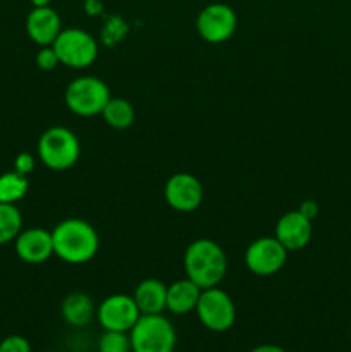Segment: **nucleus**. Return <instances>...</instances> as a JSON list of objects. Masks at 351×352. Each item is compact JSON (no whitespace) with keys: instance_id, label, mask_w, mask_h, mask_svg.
Here are the masks:
<instances>
[{"instance_id":"9","label":"nucleus","mask_w":351,"mask_h":352,"mask_svg":"<svg viewBox=\"0 0 351 352\" xmlns=\"http://www.w3.org/2000/svg\"><path fill=\"white\" fill-rule=\"evenodd\" d=\"M289 251L274 236H264L250 243L244 251V265L258 277L279 274L288 263Z\"/></svg>"},{"instance_id":"31","label":"nucleus","mask_w":351,"mask_h":352,"mask_svg":"<svg viewBox=\"0 0 351 352\" xmlns=\"http://www.w3.org/2000/svg\"><path fill=\"white\" fill-rule=\"evenodd\" d=\"M350 337H351V333H350Z\"/></svg>"},{"instance_id":"8","label":"nucleus","mask_w":351,"mask_h":352,"mask_svg":"<svg viewBox=\"0 0 351 352\" xmlns=\"http://www.w3.org/2000/svg\"><path fill=\"white\" fill-rule=\"evenodd\" d=\"M236 28L237 16L233 7L227 3H209L196 16V33L206 43H226L234 36Z\"/></svg>"},{"instance_id":"22","label":"nucleus","mask_w":351,"mask_h":352,"mask_svg":"<svg viewBox=\"0 0 351 352\" xmlns=\"http://www.w3.org/2000/svg\"><path fill=\"white\" fill-rule=\"evenodd\" d=\"M98 352H131L129 332L103 330L98 339Z\"/></svg>"},{"instance_id":"11","label":"nucleus","mask_w":351,"mask_h":352,"mask_svg":"<svg viewBox=\"0 0 351 352\" xmlns=\"http://www.w3.org/2000/svg\"><path fill=\"white\" fill-rule=\"evenodd\" d=\"M141 313L134 302L133 296L112 294L107 296L96 306V320L103 330L129 332L134 323L140 320Z\"/></svg>"},{"instance_id":"15","label":"nucleus","mask_w":351,"mask_h":352,"mask_svg":"<svg viewBox=\"0 0 351 352\" xmlns=\"http://www.w3.org/2000/svg\"><path fill=\"white\" fill-rule=\"evenodd\" d=\"M133 299L141 315H160L167 306V284L158 278H145L134 289Z\"/></svg>"},{"instance_id":"26","label":"nucleus","mask_w":351,"mask_h":352,"mask_svg":"<svg viewBox=\"0 0 351 352\" xmlns=\"http://www.w3.org/2000/svg\"><path fill=\"white\" fill-rule=\"evenodd\" d=\"M298 210L310 220H315V217L319 215V205H317V201H313V199H305V201L299 205Z\"/></svg>"},{"instance_id":"28","label":"nucleus","mask_w":351,"mask_h":352,"mask_svg":"<svg viewBox=\"0 0 351 352\" xmlns=\"http://www.w3.org/2000/svg\"><path fill=\"white\" fill-rule=\"evenodd\" d=\"M250 352H288V351L281 346H275V344H262V346L253 347Z\"/></svg>"},{"instance_id":"24","label":"nucleus","mask_w":351,"mask_h":352,"mask_svg":"<svg viewBox=\"0 0 351 352\" xmlns=\"http://www.w3.org/2000/svg\"><path fill=\"white\" fill-rule=\"evenodd\" d=\"M0 352H31V344L23 336H9L0 340Z\"/></svg>"},{"instance_id":"18","label":"nucleus","mask_w":351,"mask_h":352,"mask_svg":"<svg viewBox=\"0 0 351 352\" xmlns=\"http://www.w3.org/2000/svg\"><path fill=\"white\" fill-rule=\"evenodd\" d=\"M100 116L105 120L107 126H110L112 129L123 131L133 126L136 112H134V107L129 100L110 96V100L107 102V105L103 107Z\"/></svg>"},{"instance_id":"1","label":"nucleus","mask_w":351,"mask_h":352,"mask_svg":"<svg viewBox=\"0 0 351 352\" xmlns=\"http://www.w3.org/2000/svg\"><path fill=\"white\" fill-rule=\"evenodd\" d=\"M54 256L67 265L89 263L100 250L95 227L78 217H69L52 229Z\"/></svg>"},{"instance_id":"20","label":"nucleus","mask_w":351,"mask_h":352,"mask_svg":"<svg viewBox=\"0 0 351 352\" xmlns=\"http://www.w3.org/2000/svg\"><path fill=\"white\" fill-rule=\"evenodd\" d=\"M23 230V215L16 205L0 203V246L12 243Z\"/></svg>"},{"instance_id":"16","label":"nucleus","mask_w":351,"mask_h":352,"mask_svg":"<svg viewBox=\"0 0 351 352\" xmlns=\"http://www.w3.org/2000/svg\"><path fill=\"white\" fill-rule=\"evenodd\" d=\"M61 315L67 325L81 329L96 318V306L86 292H71L64 298L61 305Z\"/></svg>"},{"instance_id":"7","label":"nucleus","mask_w":351,"mask_h":352,"mask_svg":"<svg viewBox=\"0 0 351 352\" xmlns=\"http://www.w3.org/2000/svg\"><path fill=\"white\" fill-rule=\"evenodd\" d=\"M195 313L200 323L210 332L224 333L233 329L236 323V305L233 298L219 285L202 289Z\"/></svg>"},{"instance_id":"4","label":"nucleus","mask_w":351,"mask_h":352,"mask_svg":"<svg viewBox=\"0 0 351 352\" xmlns=\"http://www.w3.org/2000/svg\"><path fill=\"white\" fill-rule=\"evenodd\" d=\"M131 352H172L178 342L174 325L164 315H141L129 330Z\"/></svg>"},{"instance_id":"10","label":"nucleus","mask_w":351,"mask_h":352,"mask_svg":"<svg viewBox=\"0 0 351 352\" xmlns=\"http://www.w3.org/2000/svg\"><path fill=\"white\" fill-rule=\"evenodd\" d=\"M164 198L176 212L191 213L202 206L205 189L196 175L189 172H176L165 182Z\"/></svg>"},{"instance_id":"25","label":"nucleus","mask_w":351,"mask_h":352,"mask_svg":"<svg viewBox=\"0 0 351 352\" xmlns=\"http://www.w3.org/2000/svg\"><path fill=\"white\" fill-rule=\"evenodd\" d=\"M34 165H36V160H34L33 155L28 153V151H21V153L14 158L12 170H16L17 174L26 175L28 177V175L34 170Z\"/></svg>"},{"instance_id":"2","label":"nucleus","mask_w":351,"mask_h":352,"mask_svg":"<svg viewBox=\"0 0 351 352\" xmlns=\"http://www.w3.org/2000/svg\"><path fill=\"white\" fill-rule=\"evenodd\" d=\"M182 268L186 277L200 289L217 287L227 274L226 251L213 239L200 237L186 248Z\"/></svg>"},{"instance_id":"29","label":"nucleus","mask_w":351,"mask_h":352,"mask_svg":"<svg viewBox=\"0 0 351 352\" xmlns=\"http://www.w3.org/2000/svg\"><path fill=\"white\" fill-rule=\"evenodd\" d=\"M30 2L33 7H47L50 6L52 0H30Z\"/></svg>"},{"instance_id":"14","label":"nucleus","mask_w":351,"mask_h":352,"mask_svg":"<svg viewBox=\"0 0 351 352\" xmlns=\"http://www.w3.org/2000/svg\"><path fill=\"white\" fill-rule=\"evenodd\" d=\"M24 30L33 43L38 47H48L62 31L61 16L52 6L33 7L24 21Z\"/></svg>"},{"instance_id":"27","label":"nucleus","mask_w":351,"mask_h":352,"mask_svg":"<svg viewBox=\"0 0 351 352\" xmlns=\"http://www.w3.org/2000/svg\"><path fill=\"white\" fill-rule=\"evenodd\" d=\"M85 12L88 16H98L103 12V3L100 0H85Z\"/></svg>"},{"instance_id":"6","label":"nucleus","mask_w":351,"mask_h":352,"mask_svg":"<svg viewBox=\"0 0 351 352\" xmlns=\"http://www.w3.org/2000/svg\"><path fill=\"white\" fill-rule=\"evenodd\" d=\"M62 65L71 69H86L98 57V41L81 28H65L52 43Z\"/></svg>"},{"instance_id":"21","label":"nucleus","mask_w":351,"mask_h":352,"mask_svg":"<svg viewBox=\"0 0 351 352\" xmlns=\"http://www.w3.org/2000/svg\"><path fill=\"white\" fill-rule=\"evenodd\" d=\"M127 33H129V24L126 23V19L120 16H109L102 26L100 40L107 47H116L126 38Z\"/></svg>"},{"instance_id":"3","label":"nucleus","mask_w":351,"mask_h":352,"mask_svg":"<svg viewBox=\"0 0 351 352\" xmlns=\"http://www.w3.org/2000/svg\"><path fill=\"white\" fill-rule=\"evenodd\" d=\"M38 158L47 168L55 172L69 170L81 157V143L71 129L52 126L38 138Z\"/></svg>"},{"instance_id":"30","label":"nucleus","mask_w":351,"mask_h":352,"mask_svg":"<svg viewBox=\"0 0 351 352\" xmlns=\"http://www.w3.org/2000/svg\"><path fill=\"white\" fill-rule=\"evenodd\" d=\"M172 352H176V351H172Z\"/></svg>"},{"instance_id":"23","label":"nucleus","mask_w":351,"mask_h":352,"mask_svg":"<svg viewBox=\"0 0 351 352\" xmlns=\"http://www.w3.org/2000/svg\"><path fill=\"white\" fill-rule=\"evenodd\" d=\"M34 62H36L38 69H41V71H54V69H57V65H61V60H58L52 45L40 47L36 57H34Z\"/></svg>"},{"instance_id":"13","label":"nucleus","mask_w":351,"mask_h":352,"mask_svg":"<svg viewBox=\"0 0 351 352\" xmlns=\"http://www.w3.org/2000/svg\"><path fill=\"white\" fill-rule=\"evenodd\" d=\"M274 237L288 251L305 250L313 237V220L306 219L299 210L284 213L275 223Z\"/></svg>"},{"instance_id":"12","label":"nucleus","mask_w":351,"mask_h":352,"mask_svg":"<svg viewBox=\"0 0 351 352\" xmlns=\"http://www.w3.org/2000/svg\"><path fill=\"white\" fill-rule=\"evenodd\" d=\"M14 250L17 258L28 265H41L54 256L52 230L43 227L23 229L14 239Z\"/></svg>"},{"instance_id":"19","label":"nucleus","mask_w":351,"mask_h":352,"mask_svg":"<svg viewBox=\"0 0 351 352\" xmlns=\"http://www.w3.org/2000/svg\"><path fill=\"white\" fill-rule=\"evenodd\" d=\"M28 189H30V181L26 175L17 174L16 170L0 174V203L16 205L26 196Z\"/></svg>"},{"instance_id":"5","label":"nucleus","mask_w":351,"mask_h":352,"mask_svg":"<svg viewBox=\"0 0 351 352\" xmlns=\"http://www.w3.org/2000/svg\"><path fill=\"white\" fill-rule=\"evenodd\" d=\"M110 88L96 76H79L64 91L65 107L78 117L100 116L110 100Z\"/></svg>"},{"instance_id":"17","label":"nucleus","mask_w":351,"mask_h":352,"mask_svg":"<svg viewBox=\"0 0 351 352\" xmlns=\"http://www.w3.org/2000/svg\"><path fill=\"white\" fill-rule=\"evenodd\" d=\"M200 294H202V289L195 282L189 280L188 277L172 282L171 285H167V306H165V309L178 316L188 315L196 309Z\"/></svg>"}]
</instances>
